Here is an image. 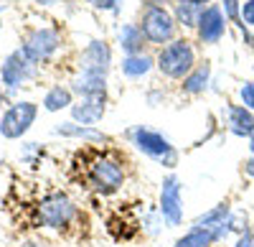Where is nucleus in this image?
I'll return each instance as SVG.
<instances>
[{"label":"nucleus","instance_id":"nucleus-1","mask_svg":"<svg viewBox=\"0 0 254 247\" xmlns=\"http://www.w3.org/2000/svg\"><path fill=\"white\" fill-rule=\"evenodd\" d=\"M125 178H127L125 166L115 153H97L87 166L84 183H87V189H92L102 196H110L125 186Z\"/></svg>","mask_w":254,"mask_h":247},{"label":"nucleus","instance_id":"nucleus-2","mask_svg":"<svg viewBox=\"0 0 254 247\" xmlns=\"http://www.w3.org/2000/svg\"><path fill=\"white\" fill-rule=\"evenodd\" d=\"M127 138H130V143L147 158H153L155 163H160V166L165 168H176L178 166V151L173 148V143L168 140L163 133L158 130H150L145 125H135L127 130Z\"/></svg>","mask_w":254,"mask_h":247},{"label":"nucleus","instance_id":"nucleus-3","mask_svg":"<svg viewBox=\"0 0 254 247\" xmlns=\"http://www.w3.org/2000/svg\"><path fill=\"white\" fill-rule=\"evenodd\" d=\"M155 67L168 79H186L196 69V51H193V46H190V41L176 38V41H171V44H165L160 49L158 59H155Z\"/></svg>","mask_w":254,"mask_h":247},{"label":"nucleus","instance_id":"nucleus-4","mask_svg":"<svg viewBox=\"0 0 254 247\" xmlns=\"http://www.w3.org/2000/svg\"><path fill=\"white\" fill-rule=\"evenodd\" d=\"M38 222L49 230H66L71 227V222L79 217V207L74 204V199L64 191H51L38 201L36 207Z\"/></svg>","mask_w":254,"mask_h":247},{"label":"nucleus","instance_id":"nucleus-5","mask_svg":"<svg viewBox=\"0 0 254 247\" xmlns=\"http://www.w3.org/2000/svg\"><path fill=\"white\" fill-rule=\"evenodd\" d=\"M140 31L150 44H171L176 41V18L168 13L163 5H145L142 15H140Z\"/></svg>","mask_w":254,"mask_h":247},{"label":"nucleus","instance_id":"nucleus-6","mask_svg":"<svg viewBox=\"0 0 254 247\" xmlns=\"http://www.w3.org/2000/svg\"><path fill=\"white\" fill-rule=\"evenodd\" d=\"M36 115H38V105L31 99H23V102H15V105H10L3 117H0V135L8 138V140H18L23 138L31 125L36 122Z\"/></svg>","mask_w":254,"mask_h":247},{"label":"nucleus","instance_id":"nucleus-7","mask_svg":"<svg viewBox=\"0 0 254 247\" xmlns=\"http://www.w3.org/2000/svg\"><path fill=\"white\" fill-rule=\"evenodd\" d=\"M158 212L168 227H181L183 222V194H181V178L176 173H168L160 183V204Z\"/></svg>","mask_w":254,"mask_h":247},{"label":"nucleus","instance_id":"nucleus-8","mask_svg":"<svg viewBox=\"0 0 254 247\" xmlns=\"http://www.w3.org/2000/svg\"><path fill=\"white\" fill-rule=\"evenodd\" d=\"M59 46H61L59 31H54V28H33V31L26 33L20 51H23L33 64H41V61H49L56 54Z\"/></svg>","mask_w":254,"mask_h":247},{"label":"nucleus","instance_id":"nucleus-9","mask_svg":"<svg viewBox=\"0 0 254 247\" xmlns=\"http://www.w3.org/2000/svg\"><path fill=\"white\" fill-rule=\"evenodd\" d=\"M33 74H36V64H33V61H31L23 51H20V49L10 51V54L3 59V67H0V79H3V84H5L10 92L18 89V87H23Z\"/></svg>","mask_w":254,"mask_h":247},{"label":"nucleus","instance_id":"nucleus-10","mask_svg":"<svg viewBox=\"0 0 254 247\" xmlns=\"http://www.w3.org/2000/svg\"><path fill=\"white\" fill-rule=\"evenodd\" d=\"M198 41L201 44H219L226 33V13L219 5H208L203 8L201 18H198Z\"/></svg>","mask_w":254,"mask_h":247},{"label":"nucleus","instance_id":"nucleus-11","mask_svg":"<svg viewBox=\"0 0 254 247\" xmlns=\"http://www.w3.org/2000/svg\"><path fill=\"white\" fill-rule=\"evenodd\" d=\"M81 72H97V74H107L110 72V64H112V51L104 41H89L87 49L81 51Z\"/></svg>","mask_w":254,"mask_h":247},{"label":"nucleus","instance_id":"nucleus-12","mask_svg":"<svg viewBox=\"0 0 254 247\" xmlns=\"http://www.w3.org/2000/svg\"><path fill=\"white\" fill-rule=\"evenodd\" d=\"M71 92H76L81 99H87V97H104V94H107V74L79 72L71 79Z\"/></svg>","mask_w":254,"mask_h":247},{"label":"nucleus","instance_id":"nucleus-13","mask_svg":"<svg viewBox=\"0 0 254 247\" xmlns=\"http://www.w3.org/2000/svg\"><path fill=\"white\" fill-rule=\"evenodd\" d=\"M104 112H107V97H87L71 105L74 122H81V125H89V128L104 117Z\"/></svg>","mask_w":254,"mask_h":247},{"label":"nucleus","instance_id":"nucleus-14","mask_svg":"<svg viewBox=\"0 0 254 247\" xmlns=\"http://www.w3.org/2000/svg\"><path fill=\"white\" fill-rule=\"evenodd\" d=\"M226 120H229V130L239 138H249L254 133V112L247 110L244 105L226 107Z\"/></svg>","mask_w":254,"mask_h":247},{"label":"nucleus","instance_id":"nucleus-15","mask_svg":"<svg viewBox=\"0 0 254 247\" xmlns=\"http://www.w3.org/2000/svg\"><path fill=\"white\" fill-rule=\"evenodd\" d=\"M145 36L140 31L137 23H125L120 31H117V44L120 49L127 54V56H132V54H142V46H145Z\"/></svg>","mask_w":254,"mask_h":247},{"label":"nucleus","instance_id":"nucleus-16","mask_svg":"<svg viewBox=\"0 0 254 247\" xmlns=\"http://www.w3.org/2000/svg\"><path fill=\"white\" fill-rule=\"evenodd\" d=\"M56 135H64V138H84L89 143H110V138L104 135L102 130H94L89 125H79V122H61V125L54 128Z\"/></svg>","mask_w":254,"mask_h":247},{"label":"nucleus","instance_id":"nucleus-17","mask_svg":"<svg viewBox=\"0 0 254 247\" xmlns=\"http://www.w3.org/2000/svg\"><path fill=\"white\" fill-rule=\"evenodd\" d=\"M201 13H203V5L193 3V0H176L173 18H176L178 26H183V28H196Z\"/></svg>","mask_w":254,"mask_h":247},{"label":"nucleus","instance_id":"nucleus-18","mask_svg":"<svg viewBox=\"0 0 254 247\" xmlns=\"http://www.w3.org/2000/svg\"><path fill=\"white\" fill-rule=\"evenodd\" d=\"M155 67V59L147 56V54H132V56H125L122 59V74L127 79H140L145 77L147 72H150Z\"/></svg>","mask_w":254,"mask_h":247},{"label":"nucleus","instance_id":"nucleus-19","mask_svg":"<svg viewBox=\"0 0 254 247\" xmlns=\"http://www.w3.org/2000/svg\"><path fill=\"white\" fill-rule=\"evenodd\" d=\"M229 217H231V207H229V201H221V204H216V207H211L208 212L198 214V217L193 219V227H201V230H214V227H219V224H224Z\"/></svg>","mask_w":254,"mask_h":247},{"label":"nucleus","instance_id":"nucleus-20","mask_svg":"<svg viewBox=\"0 0 254 247\" xmlns=\"http://www.w3.org/2000/svg\"><path fill=\"white\" fill-rule=\"evenodd\" d=\"M208 77H211V67H208V61H203V64H196V69L183 79L181 89H183L186 94H201V92L208 87Z\"/></svg>","mask_w":254,"mask_h":247},{"label":"nucleus","instance_id":"nucleus-21","mask_svg":"<svg viewBox=\"0 0 254 247\" xmlns=\"http://www.w3.org/2000/svg\"><path fill=\"white\" fill-rule=\"evenodd\" d=\"M71 105H74V92L69 87H61V84L51 87L44 97V110L46 112H59V110L71 107Z\"/></svg>","mask_w":254,"mask_h":247},{"label":"nucleus","instance_id":"nucleus-22","mask_svg":"<svg viewBox=\"0 0 254 247\" xmlns=\"http://www.w3.org/2000/svg\"><path fill=\"white\" fill-rule=\"evenodd\" d=\"M214 232L211 230H201V227H190L181 240H176L173 247H214Z\"/></svg>","mask_w":254,"mask_h":247},{"label":"nucleus","instance_id":"nucleus-23","mask_svg":"<svg viewBox=\"0 0 254 247\" xmlns=\"http://www.w3.org/2000/svg\"><path fill=\"white\" fill-rule=\"evenodd\" d=\"M160 227H163V217H160V212H150V214L145 217V222H142V230H145L147 235H158Z\"/></svg>","mask_w":254,"mask_h":247},{"label":"nucleus","instance_id":"nucleus-24","mask_svg":"<svg viewBox=\"0 0 254 247\" xmlns=\"http://www.w3.org/2000/svg\"><path fill=\"white\" fill-rule=\"evenodd\" d=\"M239 97H242V102H244V107L254 112V82H247V84H242Z\"/></svg>","mask_w":254,"mask_h":247},{"label":"nucleus","instance_id":"nucleus-25","mask_svg":"<svg viewBox=\"0 0 254 247\" xmlns=\"http://www.w3.org/2000/svg\"><path fill=\"white\" fill-rule=\"evenodd\" d=\"M224 13H226L229 20H239V18H242L239 0H224Z\"/></svg>","mask_w":254,"mask_h":247},{"label":"nucleus","instance_id":"nucleus-26","mask_svg":"<svg viewBox=\"0 0 254 247\" xmlns=\"http://www.w3.org/2000/svg\"><path fill=\"white\" fill-rule=\"evenodd\" d=\"M242 20L244 26H254V0H247L242 5Z\"/></svg>","mask_w":254,"mask_h":247},{"label":"nucleus","instance_id":"nucleus-27","mask_svg":"<svg viewBox=\"0 0 254 247\" xmlns=\"http://www.w3.org/2000/svg\"><path fill=\"white\" fill-rule=\"evenodd\" d=\"M87 3L97 10H115L117 8V0H87Z\"/></svg>","mask_w":254,"mask_h":247},{"label":"nucleus","instance_id":"nucleus-28","mask_svg":"<svg viewBox=\"0 0 254 247\" xmlns=\"http://www.w3.org/2000/svg\"><path fill=\"white\" fill-rule=\"evenodd\" d=\"M234 247H254V232H249V230H244L239 237H237V242H234Z\"/></svg>","mask_w":254,"mask_h":247},{"label":"nucleus","instance_id":"nucleus-29","mask_svg":"<svg viewBox=\"0 0 254 247\" xmlns=\"http://www.w3.org/2000/svg\"><path fill=\"white\" fill-rule=\"evenodd\" d=\"M20 247H46L44 242H38V240H28V242H23Z\"/></svg>","mask_w":254,"mask_h":247},{"label":"nucleus","instance_id":"nucleus-30","mask_svg":"<svg viewBox=\"0 0 254 247\" xmlns=\"http://www.w3.org/2000/svg\"><path fill=\"white\" fill-rule=\"evenodd\" d=\"M247 173H249V176H254V158H252V161H247Z\"/></svg>","mask_w":254,"mask_h":247},{"label":"nucleus","instance_id":"nucleus-31","mask_svg":"<svg viewBox=\"0 0 254 247\" xmlns=\"http://www.w3.org/2000/svg\"><path fill=\"white\" fill-rule=\"evenodd\" d=\"M3 102H5V92H3V79H0V107H3Z\"/></svg>","mask_w":254,"mask_h":247},{"label":"nucleus","instance_id":"nucleus-32","mask_svg":"<svg viewBox=\"0 0 254 247\" xmlns=\"http://www.w3.org/2000/svg\"><path fill=\"white\" fill-rule=\"evenodd\" d=\"M249 151H252V156H254V133L249 135Z\"/></svg>","mask_w":254,"mask_h":247},{"label":"nucleus","instance_id":"nucleus-33","mask_svg":"<svg viewBox=\"0 0 254 247\" xmlns=\"http://www.w3.org/2000/svg\"><path fill=\"white\" fill-rule=\"evenodd\" d=\"M38 3H44V5H54L56 0H38Z\"/></svg>","mask_w":254,"mask_h":247},{"label":"nucleus","instance_id":"nucleus-34","mask_svg":"<svg viewBox=\"0 0 254 247\" xmlns=\"http://www.w3.org/2000/svg\"><path fill=\"white\" fill-rule=\"evenodd\" d=\"M193 3H198V5H203V3H211V0H193Z\"/></svg>","mask_w":254,"mask_h":247}]
</instances>
